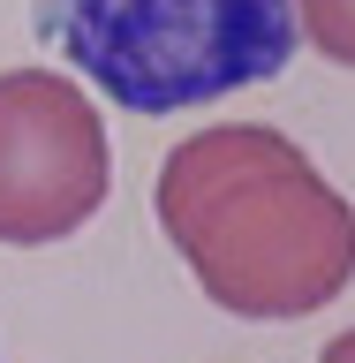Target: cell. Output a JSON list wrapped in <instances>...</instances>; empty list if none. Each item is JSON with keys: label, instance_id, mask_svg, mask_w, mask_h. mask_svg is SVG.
Here are the masks:
<instances>
[{"label": "cell", "instance_id": "1", "mask_svg": "<svg viewBox=\"0 0 355 363\" xmlns=\"http://www.w3.org/2000/svg\"><path fill=\"white\" fill-rule=\"evenodd\" d=\"M152 212L197 288L235 318H310L355 280L348 197L280 129L181 136L152 182Z\"/></svg>", "mask_w": 355, "mask_h": 363}, {"label": "cell", "instance_id": "2", "mask_svg": "<svg viewBox=\"0 0 355 363\" xmlns=\"http://www.w3.org/2000/svg\"><path fill=\"white\" fill-rule=\"evenodd\" d=\"M30 30L129 113L272 84L303 45L295 0H30Z\"/></svg>", "mask_w": 355, "mask_h": 363}, {"label": "cell", "instance_id": "3", "mask_svg": "<svg viewBox=\"0 0 355 363\" xmlns=\"http://www.w3.org/2000/svg\"><path fill=\"white\" fill-rule=\"evenodd\" d=\"M106 189L113 144L91 91L53 68H8L0 76V242H61L106 204Z\"/></svg>", "mask_w": 355, "mask_h": 363}, {"label": "cell", "instance_id": "4", "mask_svg": "<svg viewBox=\"0 0 355 363\" xmlns=\"http://www.w3.org/2000/svg\"><path fill=\"white\" fill-rule=\"evenodd\" d=\"M295 30H310L317 53H333L340 68L355 61V38H348V0H295Z\"/></svg>", "mask_w": 355, "mask_h": 363}, {"label": "cell", "instance_id": "5", "mask_svg": "<svg viewBox=\"0 0 355 363\" xmlns=\"http://www.w3.org/2000/svg\"><path fill=\"white\" fill-rule=\"evenodd\" d=\"M348 356H355V340H348V333H340V340H333V348H325V363H348Z\"/></svg>", "mask_w": 355, "mask_h": 363}]
</instances>
